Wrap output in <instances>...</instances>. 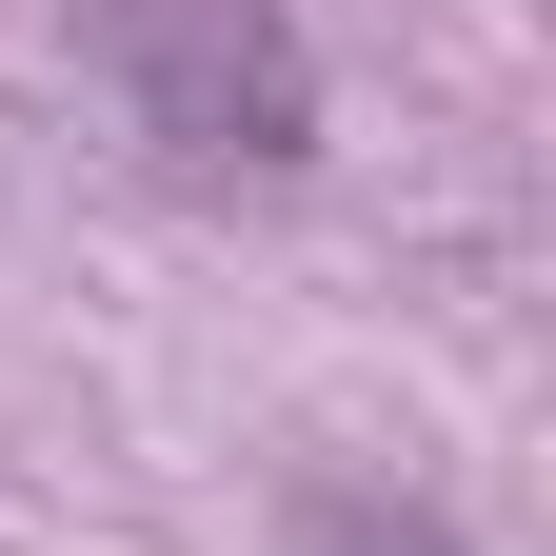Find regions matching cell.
I'll use <instances>...</instances> for the list:
<instances>
[{
  "label": "cell",
  "instance_id": "1",
  "mask_svg": "<svg viewBox=\"0 0 556 556\" xmlns=\"http://www.w3.org/2000/svg\"><path fill=\"white\" fill-rule=\"evenodd\" d=\"M100 40H119V100L139 139H179L199 179H278V160H318V60L278 0H100Z\"/></svg>",
  "mask_w": 556,
  "mask_h": 556
},
{
  "label": "cell",
  "instance_id": "2",
  "mask_svg": "<svg viewBox=\"0 0 556 556\" xmlns=\"http://www.w3.org/2000/svg\"><path fill=\"white\" fill-rule=\"evenodd\" d=\"M299 556H477V536H457V517H417V497H318Z\"/></svg>",
  "mask_w": 556,
  "mask_h": 556
}]
</instances>
